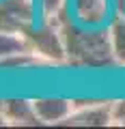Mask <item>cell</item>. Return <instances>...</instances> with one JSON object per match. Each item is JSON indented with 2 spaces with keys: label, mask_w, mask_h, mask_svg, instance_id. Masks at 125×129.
<instances>
[{
  "label": "cell",
  "mask_w": 125,
  "mask_h": 129,
  "mask_svg": "<svg viewBox=\"0 0 125 129\" xmlns=\"http://www.w3.org/2000/svg\"><path fill=\"white\" fill-rule=\"evenodd\" d=\"M37 19V0H0V30L24 35Z\"/></svg>",
  "instance_id": "cell-4"
},
{
  "label": "cell",
  "mask_w": 125,
  "mask_h": 129,
  "mask_svg": "<svg viewBox=\"0 0 125 129\" xmlns=\"http://www.w3.org/2000/svg\"><path fill=\"white\" fill-rule=\"evenodd\" d=\"M69 13L84 26H108L114 17V0H69Z\"/></svg>",
  "instance_id": "cell-5"
},
{
  "label": "cell",
  "mask_w": 125,
  "mask_h": 129,
  "mask_svg": "<svg viewBox=\"0 0 125 129\" xmlns=\"http://www.w3.org/2000/svg\"><path fill=\"white\" fill-rule=\"evenodd\" d=\"M60 32L65 41L67 67L84 71L116 69L108 26H84L69 15L60 22Z\"/></svg>",
  "instance_id": "cell-1"
},
{
  "label": "cell",
  "mask_w": 125,
  "mask_h": 129,
  "mask_svg": "<svg viewBox=\"0 0 125 129\" xmlns=\"http://www.w3.org/2000/svg\"><path fill=\"white\" fill-rule=\"evenodd\" d=\"M22 37L28 50L35 56H39L45 67H67L65 41H63V32L58 24L37 19Z\"/></svg>",
  "instance_id": "cell-2"
},
{
  "label": "cell",
  "mask_w": 125,
  "mask_h": 129,
  "mask_svg": "<svg viewBox=\"0 0 125 129\" xmlns=\"http://www.w3.org/2000/svg\"><path fill=\"white\" fill-rule=\"evenodd\" d=\"M33 106L41 125L63 127L67 116L73 112V99L69 97H33Z\"/></svg>",
  "instance_id": "cell-7"
},
{
  "label": "cell",
  "mask_w": 125,
  "mask_h": 129,
  "mask_svg": "<svg viewBox=\"0 0 125 129\" xmlns=\"http://www.w3.org/2000/svg\"><path fill=\"white\" fill-rule=\"evenodd\" d=\"M112 127H125V97L112 99Z\"/></svg>",
  "instance_id": "cell-11"
},
{
  "label": "cell",
  "mask_w": 125,
  "mask_h": 129,
  "mask_svg": "<svg viewBox=\"0 0 125 129\" xmlns=\"http://www.w3.org/2000/svg\"><path fill=\"white\" fill-rule=\"evenodd\" d=\"M39 19L50 24H58L65 17H69V0H37Z\"/></svg>",
  "instance_id": "cell-9"
},
{
  "label": "cell",
  "mask_w": 125,
  "mask_h": 129,
  "mask_svg": "<svg viewBox=\"0 0 125 129\" xmlns=\"http://www.w3.org/2000/svg\"><path fill=\"white\" fill-rule=\"evenodd\" d=\"M0 114L7 127H43L28 97H0Z\"/></svg>",
  "instance_id": "cell-6"
},
{
  "label": "cell",
  "mask_w": 125,
  "mask_h": 129,
  "mask_svg": "<svg viewBox=\"0 0 125 129\" xmlns=\"http://www.w3.org/2000/svg\"><path fill=\"white\" fill-rule=\"evenodd\" d=\"M108 32H110L112 54H114L116 67L125 69V15H114L108 22Z\"/></svg>",
  "instance_id": "cell-8"
},
{
  "label": "cell",
  "mask_w": 125,
  "mask_h": 129,
  "mask_svg": "<svg viewBox=\"0 0 125 129\" xmlns=\"http://www.w3.org/2000/svg\"><path fill=\"white\" fill-rule=\"evenodd\" d=\"M26 50H28V45H26L22 35L0 30V60L9 58V56L17 54V52H26Z\"/></svg>",
  "instance_id": "cell-10"
},
{
  "label": "cell",
  "mask_w": 125,
  "mask_h": 129,
  "mask_svg": "<svg viewBox=\"0 0 125 129\" xmlns=\"http://www.w3.org/2000/svg\"><path fill=\"white\" fill-rule=\"evenodd\" d=\"M63 127H112V99H73Z\"/></svg>",
  "instance_id": "cell-3"
}]
</instances>
